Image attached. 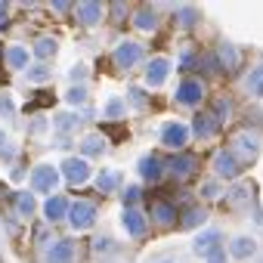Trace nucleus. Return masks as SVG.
I'll use <instances>...</instances> for the list:
<instances>
[{
  "instance_id": "nucleus-13",
  "label": "nucleus",
  "mask_w": 263,
  "mask_h": 263,
  "mask_svg": "<svg viewBox=\"0 0 263 263\" xmlns=\"http://www.w3.org/2000/svg\"><path fill=\"white\" fill-rule=\"evenodd\" d=\"M74 254H78V248L71 238H56V241H50L44 260L47 263H74Z\"/></svg>"
},
{
  "instance_id": "nucleus-4",
  "label": "nucleus",
  "mask_w": 263,
  "mask_h": 263,
  "mask_svg": "<svg viewBox=\"0 0 263 263\" xmlns=\"http://www.w3.org/2000/svg\"><path fill=\"white\" fill-rule=\"evenodd\" d=\"M62 177H65V183L68 186H87L90 180H93V171H90V161L87 158H81V155H68L65 161H62Z\"/></svg>"
},
{
  "instance_id": "nucleus-7",
  "label": "nucleus",
  "mask_w": 263,
  "mask_h": 263,
  "mask_svg": "<svg viewBox=\"0 0 263 263\" xmlns=\"http://www.w3.org/2000/svg\"><path fill=\"white\" fill-rule=\"evenodd\" d=\"M174 99H177V105H183V108H195V105L204 99V84H201L198 78H183L180 87H177V93H174Z\"/></svg>"
},
{
  "instance_id": "nucleus-17",
  "label": "nucleus",
  "mask_w": 263,
  "mask_h": 263,
  "mask_svg": "<svg viewBox=\"0 0 263 263\" xmlns=\"http://www.w3.org/2000/svg\"><path fill=\"white\" fill-rule=\"evenodd\" d=\"M195 167H198V158H195L192 152H180V155H174V158L167 161V171H171L177 180L192 177V174H195Z\"/></svg>"
},
{
  "instance_id": "nucleus-9",
  "label": "nucleus",
  "mask_w": 263,
  "mask_h": 263,
  "mask_svg": "<svg viewBox=\"0 0 263 263\" xmlns=\"http://www.w3.org/2000/svg\"><path fill=\"white\" fill-rule=\"evenodd\" d=\"M171 78V62L164 59V56H155V59H149L146 62V74H143V81H146V87L149 90H158V87H164V81Z\"/></svg>"
},
{
  "instance_id": "nucleus-24",
  "label": "nucleus",
  "mask_w": 263,
  "mask_h": 263,
  "mask_svg": "<svg viewBox=\"0 0 263 263\" xmlns=\"http://www.w3.org/2000/svg\"><path fill=\"white\" fill-rule=\"evenodd\" d=\"M78 146H81V158H96V155H102L108 149V140L102 134H87Z\"/></svg>"
},
{
  "instance_id": "nucleus-43",
  "label": "nucleus",
  "mask_w": 263,
  "mask_h": 263,
  "mask_svg": "<svg viewBox=\"0 0 263 263\" xmlns=\"http://www.w3.org/2000/svg\"><path fill=\"white\" fill-rule=\"evenodd\" d=\"M0 161H16V149H13V143H7L4 149H0Z\"/></svg>"
},
{
  "instance_id": "nucleus-34",
  "label": "nucleus",
  "mask_w": 263,
  "mask_h": 263,
  "mask_svg": "<svg viewBox=\"0 0 263 263\" xmlns=\"http://www.w3.org/2000/svg\"><path fill=\"white\" fill-rule=\"evenodd\" d=\"M87 99H90V90H87L84 84H81V87L74 84V87H68V93H65V102H68V105H87Z\"/></svg>"
},
{
  "instance_id": "nucleus-44",
  "label": "nucleus",
  "mask_w": 263,
  "mask_h": 263,
  "mask_svg": "<svg viewBox=\"0 0 263 263\" xmlns=\"http://www.w3.org/2000/svg\"><path fill=\"white\" fill-rule=\"evenodd\" d=\"M124 13H127V4H111V16H115V22H121Z\"/></svg>"
},
{
  "instance_id": "nucleus-26",
  "label": "nucleus",
  "mask_w": 263,
  "mask_h": 263,
  "mask_svg": "<svg viewBox=\"0 0 263 263\" xmlns=\"http://www.w3.org/2000/svg\"><path fill=\"white\" fill-rule=\"evenodd\" d=\"M78 124H81V115H74V111H59V115L53 118V130H56L59 140H65Z\"/></svg>"
},
{
  "instance_id": "nucleus-37",
  "label": "nucleus",
  "mask_w": 263,
  "mask_h": 263,
  "mask_svg": "<svg viewBox=\"0 0 263 263\" xmlns=\"http://www.w3.org/2000/svg\"><path fill=\"white\" fill-rule=\"evenodd\" d=\"M214 115L220 118V124H223V121H229V115H232V102H229L226 96H220V99L214 102Z\"/></svg>"
},
{
  "instance_id": "nucleus-31",
  "label": "nucleus",
  "mask_w": 263,
  "mask_h": 263,
  "mask_svg": "<svg viewBox=\"0 0 263 263\" xmlns=\"http://www.w3.org/2000/svg\"><path fill=\"white\" fill-rule=\"evenodd\" d=\"M25 74H28V81H31V84H47V81H53V71H50V65H47V62H34Z\"/></svg>"
},
{
  "instance_id": "nucleus-11",
  "label": "nucleus",
  "mask_w": 263,
  "mask_h": 263,
  "mask_svg": "<svg viewBox=\"0 0 263 263\" xmlns=\"http://www.w3.org/2000/svg\"><path fill=\"white\" fill-rule=\"evenodd\" d=\"M121 223H124V232H127L130 238H143V235L149 232V220H146V214H143L140 208H124Z\"/></svg>"
},
{
  "instance_id": "nucleus-35",
  "label": "nucleus",
  "mask_w": 263,
  "mask_h": 263,
  "mask_svg": "<svg viewBox=\"0 0 263 263\" xmlns=\"http://www.w3.org/2000/svg\"><path fill=\"white\" fill-rule=\"evenodd\" d=\"M16 99L10 96V93H0V118L4 121H16Z\"/></svg>"
},
{
  "instance_id": "nucleus-36",
  "label": "nucleus",
  "mask_w": 263,
  "mask_h": 263,
  "mask_svg": "<svg viewBox=\"0 0 263 263\" xmlns=\"http://www.w3.org/2000/svg\"><path fill=\"white\" fill-rule=\"evenodd\" d=\"M121 198H124L127 208H137V201L143 198V189H140L137 183H134V186H124V195H121Z\"/></svg>"
},
{
  "instance_id": "nucleus-14",
  "label": "nucleus",
  "mask_w": 263,
  "mask_h": 263,
  "mask_svg": "<svg viewBox=\"0 0 263 263\" xmlns=\"http://www.w3.org/2000/svg\"><path fill=\"white\" fill-rule=\"evenodd\" d=\"M102 13L105 7L99 4V0H84V4H74V19L84 25V28H93L102 22Z\"/></svg>"
},
{
  "instance_id": "nucleus-22",
  "label": "nucleus",
  "mask_w": 263,
  "mask_h": 263,
  "mask_svg": "<svg viewBox=\"0 0 263 263\" xmlns=\"http://www.w3.org/2000/svg\"><path fill=\"white\" fill-rule=\"evenodd\" d=\"M4 62H7V68H13V71H25L28 62H31V53H28L25 47L13 44V47H4Z\"/></svg>"
},
{
  "instance_id": "nucleus-46",
  "label": "nucleus",
  "mask_w": 263,
  "mask_h": 263,
  "mask_svg": "<svg viewBox=\"0 0 263 263\" xmlns=\"http://www.w3.org/2000/svg\"><path fill=\"white\" fill-rule=\"evenodd\" d=\"M53 10H56V13H71L74 7H71V4H53Z\"/></svg>"
},
{
  "instance_id": "nucleus-1",
  "label": "nucleus",
  "mask_w": 263,
  "mask_h": 263,
  "mask_svg": "<svg viewBox=\"0 0 263 263\" xmlns=\"http://www.w3.org/2000/svg\"><path fill=\"white\" fill-rule=\"evenodd\" d=\"M158 140H161V146H167L174 155H180V152H186V146H189V140H192V124H186V121H167V124L161 127Z\"/></svg>"
},
{
  "instance_id": "nucleus-12",
  "label": "nucleus",
  "mask_w": 263,
  "mask_h": 263,
  "mask_svg": "<svg viewBox=\"0 0 263 263\" xmlns=\"http://www.w3.org/2000/svg\"><path fill=\"white\" fill-rule=\"evenodd\" d=\"M137 171H140V177H143L146 183H161V180H164V171H167V161H161L155 152H149V155L140 158Z\"/></svg>"
},
{
  "instance_id": "nucleus-20",
  "label": "nucleus",
  "mask_w": 263,
  "mask_h": 263,
  "mask_svg": "<svg viewBox=\"0 0 263 263\" xmlns=\"http://www.w3.org/2000/svg\"><path fill=\"white\" fill-rule=\"evenodd\" d=\"M121 186H124V174H121L118 167H105V171L96 174V189H99L102 195H111V192H118Z\"/></svg>"
},
{
  "instance_id": "nucleus-2",
  "label": "nucleus",
  "mask_w": 263,
  "mask_h": 263,
  "mask_svg": "<svg viewBox=\"0 0 263 263\" xmlns=\"http://www.w3.org/2000/svg\"><path fill=\"white\" fill-rule=\"evenodd\" d=\"M59 180H62V171L53 167V164H37V167H31V174H28V186H31V192H37V195H53L56 186H59Z\"/></svg>"
},
{
  "instance_id": "nucleus-30",
  "label": "nucleus",
  "mask_w": 263,
  "mask_h": 263,
  "mask_svg": "<svg viewBox=\"0 0 263 263\" xmlns=\"http://www.w3.org/2000/svg\"><path fill=\"white\" fill-rule=\"evenodd\" d=\"M195 22H198V7H192V4L177 7V25L180 28H195Z\"/></svg>"
},
{
  "instance_id": "nucleus-41",
  "label": "nucleus",
  "mask_w": 263,
  "mask_h": 263,
  "mask_svg": "<svg viewBox=\"0 0 263 263\" xmlns=\"http://www.w3.org/2000/svg\"><path fill=\"white\" fill-rule=\"evenodd\" d=\"M201 195H204V198H217V195H220V183H217V180H208V183L201 186Z\"/></svg>"
},
{
  "instance_id": "nucleus-23",
  "label": "nucleus",
  "mask_w": 263,
  "mask_h": 263,
  "mask_svg": "<svg viewBox=\"0 0 263 263\" xmlns=\"http://www.w3.org/2000/svg\"><path fill=\"white\" fill-rule=\"evenodd\" d=\"M56 53H59V41L50 37V34H44V37H37V41L31 44V56H34L37 62H50Z\"/></svg>"
},
{
  "instance_id": "nucleus-15",
  "label": "nucleus",
  "mask_w": 263,
  "mask_h": 263,
  "mask_svg": "<svg viewBox=\"0 0 263 263\" xmlns=\"http://www.w3.org/2000/svg\"><path fill=\"white\" fill-rule=\"evenodd\" d=\"M220 118L214 115V111H204V115H198L195 121H192V137L195 140H214L217 134H220Z\"/></svg>"
},
{
  "instance_id": "nucleus-49",
  "label": "nucleus",
  "mask_w": 263,
  "mask_h": 263,
  "mask_svg": "<svg viewBox=\"0 0 263 263\" xmlns=\"http://www.w3.org/2000/svg\"><path fill=\"white\" fill-rule=\"evenodd\" d=\"M260 263H263V260H260Z\"/></svg>"
},
{
  "instance_id": "nucleus-32",
  "label": "nucleus",
  "mask_w": 263,
  "mask_h": 263,
  "mask_svg": "<svg viewBox=\"0 0 263 263\" xmlns=\"http://www.w3.org/2000/svg\"><path fill=\"white\" fill-rule=\"evenodd\" d=\"M251 192H254V186H251V183H238V186L229 192V201H232V208H241L245 201H251Z\"/></svg>"
},
{
  "instance_id": "nucleus-40",
  "label": "nucleus",
  "mask_w": 263,
  "mask_h": 263,
  "mask_svg": "<svg viewBox=\"0 0 263 263\" xmlns=\"http://www.w3.org/2000/svg\"><path fill=\"white\" fill-rule=\"evenodd\" d=\"M130 105H134V108H146V93H143L140 87L130 90Z\"/></svg>"
},
{
  "instance_id": "nucleus-42",
  "label": "nucleus",
  "mask_w": 263,
  "mask_h": 263,
  "mask_svg": "<svg viewBox=\"0 0 263 263\" xmlns=\"http://www.w3.org/2000/svg\"><path fill=\"white\" fill-rule=\"evenodd\" d=\"M87 74H90V68H87V65L81 62V65H74V68H71V74H68V78H71V81L78 84V81H87Z\"/></svg>"
},
{
  "instance_id": "nucleus-3",
  "label": "nucleus",
  "mask_w": 263,
  "mask_h": 263,
  "mask_svg": "<svg viewBox=\"0 0 263 263\" xmlns=\"http://www.w3.org/2000/svg\"><path fill=\"white\" fill-rule=\"evenodd\" d=\"M146 59V47L140 41H121L111 53V62L118 71H130V68H137L140 62Z\"/></svg>"
},
{
  "instance_id": "nucleus-38",
  "label": "nucleus",
  "mask_w": 263,
  "mask_h": 263,
  "mask_svg": "<svg viewBox=\"0 0 263 263\" xmlns=\"http://www.w3.org/2000/svg\"><path fill=\"white\" fill-rule=\"evenodd\" d=\"M47 127H50V121H47L44 115H34V118H31V124H28V134H31V137H41Z\"/></svg>"
},
{
  "instance_id": "nucleus-48",
  "label": "nucleus",
  "mask_w": 263,
  "mask_h": 263,
  "mask_svg": "<svg viewBox=\"0 0 263 263\" xmlns=\"http://www.w3.org/2000/svg\"><path fill=\"white\" fill-rule=\"evenodd\" d=\"M155 263H177V260H155Z\"/></svg>"
},
{
  "instance_id": "nucleus-33",
  "label": "nucleus",
  "mask_w": 263,
  "mask_h": 263,
  "mask_svg": "<svg viewBox=\"0 0 263 263\" xmlns=\"http://www.w3.org/2000/svg\"><path fill=\"white\" fill-rule=\"evenodd\" d=\"M248 93L257 96V99H263V65H257V68L248 74Z\"/></svg>"
},
{
  "instance_id": "nucleus-47",
  "label": "nucleus",
  "mask_w": 263,
  "mask_h": 263,
  "mask_svg": "<svg viewBox=\"0 0 263 263\" xmlns=\"http://www.w3.org/2000/svg\"><path fill=\"white\" fill-rule=\"evenodd\" d=\"M7 146V134H4V130H0V149H4Z\"/></svg>"
},
{
  "instance_id": "nucleus-16",
  "label": "nucleus",
  "mask_w": 263,
  "mask_h": 263,
  "mask_svg": "<svg viewBox=\"0 0 263 263\" xmlns=\"http://www.w3.org/2000/svg\"><path fill=\"white\" fill-rule=\"evenodd\" d=\"M71 204H74V201H68L65 195H50V198L44 201V217H47V223L68 220V214H71Z\"/></svg>"
},
{
  "instance_id": "nucleus-27",
  "label": "nucleus",
  "mask_w": 263,
  "mask_h": 263,
  "mask_svg": "<svg viewBox=\"0 0 263 263\" xmlns=\"http://www.w3.org/2000/svg\"><path fill=\"white\" fill-rule=\"evenodd\" d=\"M204 220H208V211L198 208V204H192V208H186L180 214V226L183 229H198V226H204Z\"/></svg>"
},
{
  "instance_id": "nucleus-28",
  "label": "nucleus",
  "mask_w": 263,
  "mask_h": 263,
  "mask_svg": "<svg viewBox=\"0 0 263 263\" xmlns=\"http://www.w3.org/2000/svg\"><path fill=\"white\" fill-rule=\"evenodd\" d=\"M124 115H127V102L121 96L105 99V105H102V118L105 121H124Z\"/></svg>"
},
{
  "instance_id": "nucleus-18",
  "label": "nucleus",
  "mask_w": 263,
  "mask_h": 263,
  "mask_svg": "<svg viewBox=\"0 0 263 263\" xmlns=\"http://www.w3.org/2000/svg\"><path fill=\"white\" fill-rule=\"evenodd\" d=\"M134 25H137L140 31H146V34L158 31V10H155L152 4L137 7V10H134Z\"/></svg>"
},
{
  "instance_id": "nucleus-5",
  "label": "nucleus",
  "mask_w": 263,
  "mask_h": 263,
  "mask_svg": "<svg viewBox=\"0 0 263 263\" xmlns=\"http://www.w3.org/2000/svg\"><path fill=\"white\" fill-rule=\"evenodd\" d=\"M96 220H99V208H96V201L81 198V201H74V204H71V214H68L71 229L87 232V229H93V226H96Z\"/></svg>"
},
{
  "instance_id": "nucleus-29",
  "label": "nucleus",
  "mask_w": 263,
  "mask_h": 263,
  "mask_svg": "<svg viewBox=\"0 0 263 263\" xmlns=\"http://www.w3.org/2000/svg\"><path fill=\"white\" fill-rule=\"evenodd\" d=\"M13 201H16L19 217H25V220H31V217H34L37 201H34V195H31V192H16V195H13Z\"/></svg>"
},
{
  "instance_id": "nucleus-6",
  "label": "nucleus",
  "mask_w": 263,
  "mask_h": 263,
  "mask_svg": "<svg viewBox=\"0 0 263 263\" xmlns=\"http://www.w3.org/2000/svg\"><path fill=\"white\" fill-rule=\"evenodd\" d=\"M229 152H232L241 164H248V161H254V158L260 155V137L254 134V130H245V134H238V137L232 140Z\"/></svg>"
},
{
  "instance_id": "nucleus-10",
  "label": "nucleus",
  "mask_w": 263,
  "mask_h": 263,
  "mask_svg": "<svg viewBox=\"0 0 263 263\" xmlns=\"http://www.w3.org/2000/svg\"><path fill=\"white\" fill-rule=\"evenodd\" d=\"M226 245H223V232L220 229H204L201 235H195V241H192V251L198 254V257H211V254H217V251H223Z\"/></svg>"
},
{
  "instance_id": "nucleus-8",
  "label": "nucleus",
  "mask_w": 263,
  "mask_h": 263,
  "mask_svg": "<svg viewBox=\"0 0 263 263\" xmlns=\"http://www.w3.org/2000/svg\"><path fill=\"white\" fill-rule=\"evenodd\" d=\"M211 171H214L217 180H235V177L241 174V161H238L229 149H220V152L214 155V161H211Z\"/></svg>"
},
{
  "instance_id": "nucleus-19",
  "label": "nucleus",
  "mask_w": 263,
  "mask_h": 263,
  "mask_svg": "<svg viewBox=\"0 0 263 263\" xmlns=\"http://www.w3.org/2000/svg\"><path fill=\"white\" fill-rule=\"evenodd\" d=\"M217 65H220V71H235L238 65H241V56H238V47L235 44H229V41H223L220 47H217Z\"/></svg>"
},
{
  "instance_id": "nucleus-39",
  "label": "nucleus",
  "mask_w": 263,
  "mask_h": 263,
  "mask_svg": "<svg viewBox=\"0 0 263 263\" xmlns=\"http://www.w3.org/2000/svg\"><path fill=\"white\" fill-rule=\"evenodd\" d=\"M93 251H96V254H111V251H115V241H111L108 235H99V238L93 241Z\"/></svg>"
},
{
  "instance_id": "nucleus-25",
  "label": "nucleus",
  "mask_w": 263,
  "mask_h": 263,
  "mask_svg": "<svg viewBox=\"0 0 263 263\" xmlns=\"http://www.w3.org/2000/svg\"><path fill=\"white\" fill-rule=\"evenodd\" d=\"M149 217H152L158 226H174V223H177V217H180V211H177L171 201H155V204H152V211H149Z\"/></svg>"
},
{
  "instance_id": "nucleus-45",
  "label": "nucleus",
  "mask_w": 263,
  "mask_h": 263,
  "mask_svg": "<svg viewBox=\"0 0 263 263\" xmlns=\"http://www.w3.org/2000/svg\"><path fill=\"white\" fill-rule=\"evenodd\" d=\"M7 16H10V4H0V28L7 25Z\"/></svg>"
},
{
  "instance_id": "nucleus-21",
  "label": "nucleus",
  "mask_w": 263,
  "mask_h": 263,
  "mask_svg": "<svg viewBox=\"0 0 263 263\" xmlns=\"http://www.w3.org/2000/svg\"><path fill=\"white\" fill-rule=\"evenodd\" d=\"M226 251H229L232 260H248V257L257 254V241H254L251 235H235V238L226 245Z\"/></svg>"
}]
</instances>
